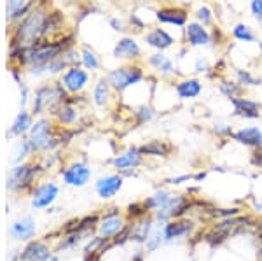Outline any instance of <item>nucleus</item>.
<instances>
[{"label":"nucleus","instance_id":"obj_1","mask_svg":"<svg viewBox=\"0 0 262 261\" xmlns=\"http://www.w3.org/2000/svg\"><path fill=\"white\" fill-rule=\"evenodd\" d=\"M48 14L49 11L46 7L35 6L23 18L16 21L11 37V49H30L37 42L46 39Z\"/></svg>","mask_w":262,"mask_h":261},{"label":"nucleus","instance_id":"obj_2","mask_svg":"<svg viewBox=\"0 0 262 261\" xmlns=\"http://www.w3.org/2000/svg\"><path fill=\"white\" fill-rule=\"evenodd\" d=\"M67 98H69V93H67V90L63 88L60 81L42 84L35 90V95L32 98V114L42 116L46 112H49V114L54 116Z\"/></svg>","mask_w":262,"mask_h":261},{"label":"nucleus","instance_id":"obj_3","mask_svg":"<svg viewBox=\"0 0 262 261\" xmlns=\"http://www.w3.org/2000/svg\"><path fill=\"white\" fill-rule=\"evenodd\" d=\"M105 77L111 83L114 93H124L129 88L137 86V84H140L147 79L145 63L142 62L124 63V65H119L116 69L108 70L105 74Z\"/></svg>","mask_w":262,"mask_h":261},{"label":"nucleus","instance_id":"obj_4","mask_svg":"<svg viewBox=\"0 0 262 261\" xmlns=\"http://www.w3.org/2000/svg\"><path fill=\"white\" fill-rule=\"evenodd\" d=\"M30 146L33 153H42V151H49L51 147L56 144V137H54V130H53V121L48 117H40L33 123L30 130Z\"/></svg>","mask_w":262,"mask_h":261},{"label":"nucleus","instance_id":"obj_5","mask_svg":"<svg viewBox=\"0 0 262 261\" xmlns=\"http://www.w3.org/2000/svg\"><path fill=\"white\" fill-rule=\"evenodd\" d=\"M145 67H149L150 72L158 75L159 79L164 81H171V79H179V65L173 60L168 53L164 51H154L145 58Z\"/></svg>","mask_w":262,"mask_h":261},{"label":"nucleus","instance_id":"obj_6","mask_svg":"<svg viewBox=\"0 0 262 261\" xmlns=\"http://www.w3.org/2000/svg\"><path fill=\"white\" fill-rule=\"evenodd\" d=\"M154 19L158 25L163 27H177L184 28L189 23V9L185 6H179V4H166L154 11Z\"/></svg>","mask_w":262,"mask_h":261},{"label":"nucleus","instance_id":"obj_7","mask_svg":"<svg viewBox=\"0 0 262 261\" xmlns=\"http://www.w3.org/2000/svg\"><path fill=\"white\" fill-rule=\"evenodd\" d=\"M90 70H86L82 65L69 67L60 77V83L63 84V88H65L69 95H81L90 86Z\"/></svg>","mask_w":262,"mask_h":261},{"label":"nucleus","instance_id":"obj_8","mask_svg":"<svg viewBox=\"0 0 262 261\" xmlns=\"http://www.w3.org/2000/svg\"><path fill=\"white\" fill-rule=\"evenodd\" d=\"M143 44L150 48L152 51H164L168 53L177 46V37L163 25H154L143 33Z\"/></svg>","mask_w":262,"mask_h":261},{"label":"nucleus","instance_id":"obj_9","mask_svg":"<svg viewBox=\"0 0 262 261\" xmlns=\"http://www.w3.org/2000/svg\"><path fill=\"white\" fill-rule=\"evenodd\" d=\"M184 44L194 49H206L212 46V32L196 19H191L184 28Z\"/></svg>","mask_w":262,"mask_h":261},{"label":"nucleus","instance_id":"obj_10","mask_svg":"<svg viewBox=\"0 0 262 261\" xmlns=\"http://www.w3.org/2000/svg\"><path fill=\"white\" fill-rule=\"evenodd\" d=\"M112 56L116 58V60L133 63V62H142L143 51H142L140 42L135 39L133 35H124L114 44Z\"/></svg>","mask_w":262,"mask_h":261},{"label":"nucleus","instance_id":"obj_11","mask_svg":"<svg viewBox=\"0 0 262 261\" xmlns=\"http://www.w3.org/2000/svg\"><path fill=\"white\" fill-rule=\"evenodd\" d=\"M40 172V167L33 165V163H21V165L14 167L7 179V189L11 191H18V189H25L35 180L37 174Z\"/></svg>","mask_w":262,"mask_h":261},{"label":"nucleus","instance_id":"obj_12","mask_svg":"<svg viewBox=\"0 0 262 261\" xmlns=\"http://www.w3.org/2000/svg\"><path fill=\"white\" fill-rule=\"evenodd\" d=\"M205 84L198 75H191V77H179L173 81V91L175 96L182 102H191V100L200 98Z\"/></svg>","mask_w":262,"mask_h":261},{"label":"nucleus","instance_id":"obj_13","mask_svg":"<svg viewBox=\"0 0 262 261\" xmlns=\"http://www.w3.org/2000/svg\"><path fill=\"white\" fill-rule=\"evenodd\" d=\"M231 107H232V116L239 117V119L255 121V119H260V116H262V104L259 100L252 98V96H247V95L231 100Z\"/></svg>","mask_w":262,"mask_h":261},{"label":"nucleus","instance_id":"obj_14","mask_svg":"<svg viewBox=\"0 0 262 261\" xmlns=\"http://www.w3.org/2000/svg\"><path fill=\"white\" fill-rule=\"evenodd\" d=\"M63 183L72 188H82L91 179V167L86 162H74L61 170Z\"/></svg>","mask_w":262,"mask_h":261},{"label":"nucleus","instance_id":"obj_15","mask_svg":"<svg viewBox=\"0 0 262 261\" xmlns=\"http://www.w3.org/2000/svg\"><path fill=\"white\" fill-rule=\"evenodd\" d=\"M60 196V186L53 180L49 183H42L35 188L33 191V198H32V207L33 209H48Z\"/></svg>","mask_w":262,"mask_h":261},{"label":"nucleus","instance_id":"obj_16","mask_svg":"<svg viewBox=\"0 0 262 261\" xmlns=\"http://www.w3.org/2000/svg\"><path fill=\"white\" fill-rule=\"evenodd\" d=\"M194 221L187 219V217H177L168 223H164L163 226V235H164V242H173L179 240V238H185L192 233L194 230Z\"/></svg>","mask_w":262,"mask_h":261},{"label":"nucleus","instance_id":"obj_17","mask_svg":"<svg viewBox=\"0 0 262 261\" xmlns=\"http://www.w3.org/2000/svg\"><path fill=\"white\" fill-rule=\"evenodd\" d=\"M143 158L145 156L140 153L138 147H129V149H126L124 153H119L114 156L112 167L116 168L117 172H131L142 165Z\"/></svg>","mask_w":262,"mask_h":261},{"label":"nucleus","instance_id":"obj_18","mask_svg":"<svg viewBox=\"0 0 262 261\" xmlns=\"http://www.w3.org/2000/svg\"><path fill=\"white\" fill-rule=\"evenodd\" d=\"M122 186H124V177L119 174H112V175H105V177H100L95 183V191L100 198L108 200L114 198L117 193L121 191Z\"/></svg>","mask_w":262,"mask_h":261},{"label":"nucleus","instance_id":"obj_19","mask_svg":"<svg viewBox=\"0 0 262 261\" xmlns=\"http://www.w3.org/2000/svg\"><path fill=\"white\" fill-rule=\"evenodd\" d=\"M232 140L245 147H250V149L262 147V128L259 126H242V128L234 130Z\"/></svg>","mask_w":262,"mask_h":261},{"label":"nucleus","instance_id":"obj_20","mask_svg":"<svg viewBox=\"0 0 262 261\" xmlns=\"http://www.w3.org/2000/svg\"><path fill=\"white\" fill-rule=\"evenodd\" d=\"M112 96H114V90H112L111 83H108V79L105 77V75L96 79V83L93 84V93H91L93 104H95L96 107H107V105L111 104Z\"/></svg>","mask_w":262,"mask_h":261},{"label":"nucleus","instance_id":"obj_21","mask_svg":"<svg viewBox=\"0 0 262 261\" xmlns=\"http://www.w3.org/2000/svg\"><path fill=\"white\" fill-rule=\"evenodd\" d=\"M143 156H154V158H168L173 153V146L166 140H150L147 144H143L138 147Z\"/></svg>","mask_w":262,"mask_h":261},{"label":"nucleus","instance_id":"obj_22","mask_svg":"<svg viewBox=\"0 0 262 261\" xmlns=\"http://www.w3.org/2000/svg\"><path fill=\"white\" fill-rule=\"evenodd\" d=\"M35 7V0H7V21L14 23Z\"/></svg>","mask_w":262,"mask_h":261},{"label":"nucleus","instance_id":"obj_23","mask_svg":"<svg viewBox=\"0 0 262 261\" xmlns=\"http://www.w3.org/2000/svg\"><path fill=\"white\" fill-rule=\"evenodd\" d=\"M35 233H37V225L32 217H23V219L12 223L11 226V235L16 240H30Z\"/></svg>","mask_w":262,"mask_h":261},{"label":"nucleus","instance_id":"obj_24","mask_svg":"<svg viewBox=\"0 0 262 261\" xmlns=\"http://www.w3.org/2000/svg\"><path fill=\"white\" fill-rule=\"evenodd\" d=\"M217 90L224 98L231 100L238 98V96H243L245 95V88L239 84L236 79H231V77H221L217 81Z\"/></svg>","mask_w":262,"mask_h":261},{"label":"nucleus","instance_id":"obj_25","mask_svg":"<svg viewBox=\"0 0 262 261\" xmlns=\"http://www.w3.org/2000/svg\"><path fill=\"white\" fill-rule=\"evenodd\" d=\"M124 228H126L124 219H122L119 214L103 217V221L100 223V233H101V237H105V238L117 237V235L124 231Z\"/></svg>","mask_w":262,"mask_h":261},{"label":"nucleus","instance_id":"obj_26","mask_svg":"<svg viewBox=\"0 0 262 261\" xmlns=\"http://www.w3.org/2000/svg\"><path fill=\"white\" fill-rule=\"evenodd\" d=\"M229 35L239 44H253L257 42V33L252 28V25L245 23V21H238L236 25H232Z\"/></svg>","mask_w":262,"mask_h":261},{"label":"nucleus","instance_id":"obj_27","mask_svg":"<svg viewBox=\"0 0 262 261\" xmlns=\"http://www.w3.org/2000/svg\"><path fill=\"white\" fill-rule=\"evenodd\" d=\"M54 117H56V121L61 126H72V125H75V121L79 119V111H77V107H75L74 102L65 100V102L61 104V107L56 111Z\"/></svg>","mask_w":262,"mask_h":261},{"label":"nucleus","instance_id":"obj_28","mask_svg":"<svg viewBox=\"0 0 262 261\" xmlns=\"http://www.w3.org/2000/svg\"><path fill=\"white\" fill-rule=\"evenodd\" d=\"M49 247L42 242H32L25 247L23 254H21V261H42L49 258Z\"/></svg>","mask_w":262,"mask_h":261},{"label":"nucleus","instance_id":"obj_29","mask_svg":"<svg viewBox=\"0 0 262 261\" xmlns=\"http://www.w3.org/2000/svg\"><path fill=\"white\" fill-rule=\"evenodd\" d=\"M79 51H81V65L84 69L90 70V72H98L101 69V60H100L98 53L88 44H84Z\"/></svg>","mask_w":262,"mask_h":261},{"label":"nucleus","instance_id":"obj_30","mask_svg":"<svg viewBox=\"0 0 262 261\" xmlns=\"http://www.w3.org/2000/svg\"><path fill=\"white\" fill-rule=\"evenodd\" d=\"M33 126V114L32 112H27V111H21L18 116H16V119L12 121L11 125V133L12 135H25V133H30Z\"/></svg>","mask_w":262,"mask_h":261},{"label":"nucleus","instance_id":"obj_31","mask_svg":"<svg viewBox=\"0 0 262 261\" xmlns=\"http://www.w3.org/2000/svg\"><path fill=\"white\" fill-rule=\"evenodd\" d=\"M192 16L198 23H201L203 27H206V28H212L213 25H217L215 23V11L208 4H200V6L194 9Z\"/></svg>","mask_w":262,"mask_h":261},{"label":"nucleus","instance_id":"obj_32","mask_svg":"<svg viewBox=\"0 0 262 261\" xmlns=\"http://www.w3.org/2000/svg\"><path fill=\"white\" fill-rule=\"evenodd\" d=\"M234 79L242 84L245 90H247V88H257L262 84V79L257 77V75L248 69H236L234 70Z\"/></svg>","mask_w":262,"mask_h":261},{"label":"nucleus","instance_id":"obj_33","mask_svg":"<svg viewBox=\"0 0 262 261\" xmlns=\"http://www.w3.org/2000/svg\"><path fill=\"white\" fill-rule=\"evenodd\" d=\"M133 117L137 125H147L156 117V109L150 104H142L133 109Z\"/></svg>","mask_w":262,"mask_h":261},{"label":"nucleus","instance_id":"obj_34","mask_svg":"<svg viewBox=\"0 0 262 261\" xmlns=\"http://www.w3.org/2000/svg\"><path fill=\"white\" fill-rule=\"evenodd\" d=\"M173 195V193H170L168 189H158V191L154 193L152 196H149V198L145 200V205L149 210H159L163 207L164 204H166L168 200H170V196Z\"/></svg>","mask_w":262,"mask_h":261},{"label":"nucleus","instance_id":"obj_35","mask_svg":"<svg viewBox=\"0 0 262 261\" xmlns=\"http://www.w3.org/2000/svg\"><path fill=\"white\" fill-rule=\"evenodd\" d=\"M192 70H194V74H196V75H208L213 70V62L210 60L208 56L198 54V56H194Z\"/></svg>","mask_w":262,"mask_h":261},{"label":"nucleus","instance_id":"obj_36","mask_svg":"<svg viewBox=\"0 0 262 261\" xmlns=\"http://www.w3.org/2000/svg\"><path fill=\"white\" fill-rule=\"evenodd\" d=\"M213 135H217L219 138H232V133H234V128L229 123H224V121H217L212 126Z\"/></svg>","mask_w":262,"mask_h":261},{"label":"nucleus","instance_id":"obj_37","mask_svg":"<svg viewBox=\"0 0 262 261\" xmlns=\"http://www.w3.org/2000/svg\"><path fill=\"white\" fill-rule=\"evenodd\" d=\"M33 151H32V146H30V140L28 138H25V140H21L18 142V146H16V149H14V162H21L23 158H27L28 154H32Z\"/></svg>","mask_w":262,"mask_h":261},{"label":"nucleus","instance_id":"obj_38","mask_svg":"<svg viewBox=\"0 0 262 261\" xmlns=\"http://www.w3.org/2000/svg\"><path fill=\"white\" fill-rule=\"evenodd\" d=\"M248 11L253 21L262 27V0H248Z\"/></svg>","mask_w":262,"mask_h":261},{"label":"nucleus","instance_id":"obj_39","mask_svg":"<svg viewBox=\"0 0 262 261\" xmlns=\"http://www.w3.org/2000/svg\"><path fill=\"white\" fill-rule=\"evenodd\" d=\"M210 32H212V46H217V48H221V46L226 44V39H227V33L222 30L219 25H213L212 28H210Z\"/></svg>","mask_w":262,"mask_h":261},{"label":"nucleus","instance_id":"obj_40","mask_svg":"<svg viewBox=\"0 0 262 261\" xmlns=\"http://www.w3.org/2000/svg\"><path fill=\"white\" fill-rule=\"evenodd\" d=\"M108 27L112 28L114 32H117V33H124L126 30H128V27H126V23L122 19L119 18H112L111 21H108Z\"/></svg>","mask_w":262,"mask_h":261},{"label":"nucleus","instance_id":"obj_41","mask_svg":"<svg viewBox=\"0 0 262 261\" xmlns=\"http://www.w3.org/2000/svg\"><path fill=\"white\" fill-rule=\"evenodd\" d=\"M250 163L255 168H262V147L252 149V153H250Z\"/></svg>","mask_w":262,"mask_h":261},{"label":"nucleus","instance_id":"obj_42","mask_svg":"<svg viewBox=\"0 0 262 261\" xmlns=\"http://www.w3.org/2000/svg\"><path fill=\"white\" fill-rule=\"evenodd\" d=\"M206 177V172H200V174L192 175V180H196V183H200V180H203Z\"/></svg>","mask_w":262,"mask_h":261},{"label":"nucleus","instance_id":"obj_43","mask_svg":"<svg viewBox=\"0 0 262 261\" xmlns=\"http://www.w3.org/2000/svg\"><path fill=\"white\" fill-rule=\"evenodd\" d=\"M255 209L262 214V202H255Z\"/></svg>","mask_w":262,"mask_h":261},{"label":"nucleus","instance_id":"obj_44","mask_svg":"<svg viewBox=\"0 0 262 261\" xmlns=\"http://www.w3.org/2000/svg\"><path fill=\"white\" fill-rule=\"evenodd\" d=\"M259 238H260V252H262V233L259 235Z\"/></svg>","mask_w":262,"mask_h":261}]
</instances>
